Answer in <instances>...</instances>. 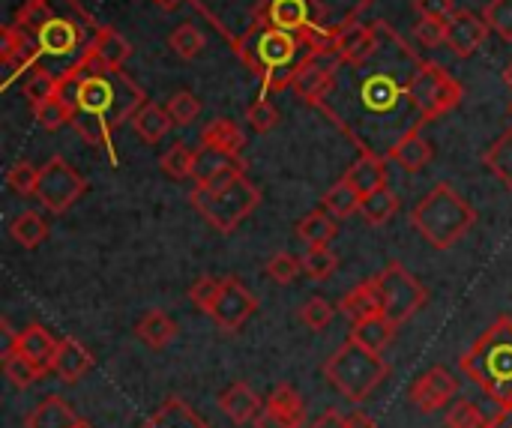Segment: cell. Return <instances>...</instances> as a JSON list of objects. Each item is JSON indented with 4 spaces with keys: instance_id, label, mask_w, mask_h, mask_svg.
Returning a JSON list of instances; mask_svg holds the SVG:
<instances>
[{
    "instance_id": "cell-1",
    "label": "cell",
    "mask_w": 512,
    "mask_h": 428,
    "mask_svg": "<svg viewBox=\"0 0 512 428\" xmlns=\"http://www.w3.org/2000/svg\"><path fill=\"white\" fill-rule=\"evenodd\" d=\"M309 42L291 30H279V27H267V24H252L249 33L237 42V54L243 57V63L264 75V90L261 96L273 93V90H285L294 81V72L300 66V60L306 57Z\"/></svg>"
},
{
    "instance_id": "cell-2",
    "label": "cell",
    "mask_w": 512,
    "mask_h": 428,
    "mask_svg": "<svg viewBox=\"0 0 512 428\" xmlns=\"http://www.w3.org/2000/svg\"><path fill=\"white\" fill-rule=\"evenodd\" d=\"M459 369L501 408L512 405V318L501 315L459 357Z\"/></svg>"
},
{
    "instance_id": "cell-3",
    "label": "cell",
    "mask_w": 512,
    "mask_h": 428,
    "mask_svg": "<svg viewBox=\"0 0 512 428\" xmlns=\"http://www.w3.org/2000/svg\"><path fill=\"white\" fill-rule=\"evenodd\" d=\"M411 225L432 249L447 252L477 225V210L456 192V186L435 183L411 210Z\"/></svg>"
},
{
    "instance_id": "cell-4",
    "label": "cell",
    "mask_w": 512,
    "mask_h": 428,
    "mask_svg": "<svg viewBox=\"0 0 512 428\" xmlns=\"http://www.w3.org/2000/svg\"><path fill=\"white\" fill-rule=\"evenodd\" d=\"M324 378L354 405L366 402L387 378H390V363L384 354H375L363 348L360 342L348 339L327 363H324Z\"/></svg>"
},
{
    "instance_id": "cell-5",
    "label": "cell",
    "mask_w": 512,
    "mask_h": 428,
    "mask_svg": "<svg viewBox=\"0 0 512 428\" xmlns=\"http://www.w3.org/2000/svg\"><path fill=\"white\" fill-rule=\"evenodd\" d=\"M189 204L219 234H231L261 204V192L246 177H234L222 186H195L189 192Z\"/></svg>"
},
{
    "instance_id": "cell-6",
    "label": "cell",
    "mask_w": 512,
    "mask_h": 428,
    "mask_svg": "<svg viewBox=\"0 0 512 428\" xmlns=\"http://www.w3.org/2000/svg\"><path fill=\"white\" fill-rule=\"evenodd\" d=\"M405 93H408L411 105L420 111L423 123L441 120L444 114L459 108V102L465 96L462 84L438 63H420L417 72L408 78Z\"/></svg>"
},
{
    "instance_id": "cell-7",
    "label": "cell",
    "mask_w": 512,
    "mask_h": 428,
    "mask_svg": "<svg viewBox=\"0 0 512 428\" xmlns=\"http://www.w3.org/2000/svg\"><path fill=\"white\" fill-rule=\"evenodd\" d=\"M258 24L291 30L309 42V48H336L333 33H327L318 24V6L315 0H261L258 6Z\"/></svg>"
},
{
    "instance_id": "cell-8",
    "label": "cell",
    "mask_w": 512,
    "mask_h": 428,
    "mask_svg": "<svg viewBox=\"0 0 512 428\" xmlns=\"http://www.w3.org/2000/svg\"><path fill=\"white\" fill-rule=\"evenodd\" d=\"M378 282H381L384 318H390L396 327H402L408 318H414L429 300L426 288L399 261H390L384 267V273H378Z\"/></svg>"
},
{
    "instance_id": "cell-9",
    "label": "cell",
    "mask_w": 512,
    "mask_h": 428,
    "mask_svg": "<svg viewBox=\"0 0 512 428\" xmlns=\"http://www.w3.org/2000/svg\"><path fill=\"white\" fill-rule=\"evenodd\" d=\"M87 192V180L63 159V156H51L42 168H39V186H36V201L51 213L60 216L66 213L81 195Z\"/></svg>"
},
{
    "instance_id": "cell-10",
    "label": "cell",
    "mask_w": 512,
    "mask_h": 428,
    "mask_svg": "<svg viewBox=\"0 0 512 428\" xmlns=\"http://www.w3.org/2000/svg\"><path fill=\"white\" fill-rule=\"evenodd\" d=\"M339 60L342 57L336 54V48H309L294 72V81H291L297 96L306 102H321V96L333 84V72H336Z\"/></svg>"
},
{
    "instance_id": "cell-11",
    "label": "cell",
    "mask_w": 512,
    "mask_h": 428,
    "mask_svg": "<svg viewBox=\"0 0 512 428\" xmlns=\"http://www.w3.org/2000/svg\"><path fill=\"white\" fill-rule=\"evenodd\" d=\"M258 309V300L255 294L237 279V276H225V285H222V294L210 312L213 324L222 330V333H240L243 324L255 315Z\"/></svg>"
},
{
    "instance_id": "cell-12",
    "label": "cell",
    "mask_w": 512,
    "mask_h": 428,
    "mask_svg": "<svg viewBox=\"0 0 512 428\" xmlns=\"http://www.w3.org/2000/svg\"><path fill=\"white\" fill-rule=\"evenodd\" d=\"M243 171H246V162L240 153H228L213 144L195 147V168H192L195 186H222L234 177H243Z\"/></svg>"
},
{
    "instance_id": "cell-13",
    "label": "cell",
    "mask_w": 512,
    "mask_h": 428,
    "mask_svg": "<svg viewBox=\"0 0 512 428\" xmlns=\"http://www.w3.org/2000/svg\"><path fill=\"white\" fill-rule=\"evenodd\" d=\"M129 54H132L129 42H126L114 27L102 24V27H96L93 39L84 45V51H81L78 60H81L84 69H90V72H117V69H123V63L129 60Z\"/></svg>"
},
{
    "instance_id": "cell-14",
    "label": "cell",
    "mask_w": 512,
    "mask_h": 428,
    "mask_svg": "<svg viewBox=\"0 0 512 428\" xmlns=\"http://www.w3.org/2000/svg\"><path fill=\"white\" fill-rule=\"evenodd\" d=\"M456 390H459L456 378H453L444 366H435V369L423 372V375L411 384L408 399H411V405H414L420 414H435V411L447 408V405L456 399Z\"/></svg>"
},
{
    "instance_id": "cell-15",
    "label": "cell",
    "mask_w": 512,
    "mask_h": 428,
    "mask_svg": "<svg viewBox=\"0 0 512 428\" xmlns=\"http://www.w3.org/2000/svg\"><path fill=\"white\" fill-rule=\"evenodd\" d=\"M39 45L36 39H30L27 30L6 24L3 27V45H0V63H3V87L12 84L15 75H21L24 69H30L39 57Z\"/></svg>"
},
{
    "instance_id": "cell-16",
    "label": "cell",
    "mask_w": 512,
    "mask_h": 428,
    "mask_svg": "<svg viewBox=\"0 0 512 428\" xmlns=\"http://www.w3.org/2000/svg\"><path fill=\"white\" fill-rule=\"evenodd\" d=\"M489 24H486V18L483 15H477V12H456L453 18H450V30H447V48L456 54V57H474L480 48H483V42H486V36H489Z\"/></svg>"
},
{
    "instance_id": "cell-17",
    "label": "cell",
    "mask_w": 512,
    "mask_h": 428,
    "mask_svg": "<svg viewBox=\"0 0 512 428\" xmlns=\"http://www.w3.org/2000/svg\"><path fill=\"white\" fill-rule=\"evenodd\" d=\"M333 39H336V54L351 66H363L378 51V30L372 24L348 21L333 33Z\"/></svg>"
},
{
    "instance_id": "cell-18",
    "label": "cell",
    "mask_w": 512,
    "mask_h": 428,
    "mask_svg": "<svg viewBox=\"0 0 512 428\" xmlns=\"http://www.w3.org/2000/svg\"><path fill=\"white\" fill-rule=\"evenodd\" d=\"M84 42V24L78 21H69V18H60L54 15L39 33H36V45L42 54L48 57H66L72 51H78Z\"/></svg>"
},
{
    "instance_id": "cell-19",
    "label": "cell",
    "mask_w": 512,
    "mask_h": 428,
    "mask_svg": "<svg viewBox=\"0 0 512 428\" xmlns=\"http://www.w3.org/2000/svg\"><path fill=\"white\" fill-rule=\"evenodd\" d=\"M387 156H390L393 162H399L408 174L423 171V168L435 159L432 141L423 138V120H417V126H411V129L387 150Z\"/></svg>"
},
{
    "instance_id": "cell-20",
    "label": "cell",
    "mask_w": 512,
    "mask_h": 428,
    "mask_svg": "<svg viewBox=\"0 0 512 428\" xmlns=\"http://www.w3.org/2000/svg\"><path fill=\"white\" fill-rule=\"evenodd\" d=\"M219 408L222 414L234 423V426H246V423H255L258 414L264 411L258 393L246 384V381H234L228 384L222 393H219Z\"/></svg>"
},
{
    "instance_id": "cell-21",
    "label": "cell",
    "mask_w": 512,
    "mask_h": 428,
    "mask_svg": "<svg viewBox=\"0 0 512 428\" xmlns=\"http://www.w3.org/2000/svg\"><path fill=\"white\" fill-rule=\"evenodd\" d=\"M339 312L348 315L351 324L384 315V300H381V282H378V276H372V279L354 285V288L342 297Z\"/></svg>"
},
{
    "instance_id": "cell-22",
    "label": "cell",
    "mask_w": 512,
    "mask_h": 428,
    "mask_svg": "<svg viewBox=\"0 0 512 428\" xmlns=\"http://www.w3.org/2000/svg\"><path fill=\"white\" fill-rule=\"evenodd\" d=\"M57 345H60V339H54V336H51L45 327H39V324L24 327V330L15 333V339L9 342V348H15L21 357L33 360L36 366H42V369H48V372H51V360H54V354H57Z\"/></svg>"
},
{
    "instance_id": "cell-23",
    "label": "cell",
    "mask_w": 512,
    "mask_h": 428,
    "mask_svg": "<svg viewBox=\"0 0 512 428\" xmlns=\"http://www.w3.org/2000/svg\"><path fill=\"white\" fill-rule=\"evenodd\" d=\"M90 366H93V357H90V351L78 339H60L57 354L51 360V372L60 381L75 384V381H81L90 372Z\"/></svg>"
},
{
    "instance_id": "cell-24",
    "label": "cell",
    "mask_w": 512,
    "mask_h": 428,
    "mask_svg": "<svg viewBox=\"0 0 512 428\" xmlns=\"http://www.w3.org/2000/svg\"><path fill=\"white\" fill-rule=\"evenodd\" d=\"M345 180L360 192V195H369L381 186H387V159L372 153V150H363L360 159L345 171Z\"/></svg>"
},
{
    "instance_id": "cell-25",
    "label": "cell",
    "mask_w": 512,
    "mask_h": 428,
    "mask_svg": "<svg viewBox=\"0 0 512 428\" xmlns=\"http://www.w3.org/2000/svg\"><path fill=\"white\" fill-rule=\"evenodd\" d=\"M81 423V417L72 411V405L60 396H48L42 399L27 417L24 428H75Z\"/></svg>"
},
{
    "instance_id": "cell-26",
    "label": "cell",
    "mask_w": 512,
    "mask_h": 428,
    "mask_svg": "<svg viewBox=\"0 0 512 428\" xmlns=\"http://www.w3.org/2000/svg\"><path fill=\"white\" fill-rule=\"evenodd\" d=\"M75 114H78L75 99H72V96H66L60 87H57L45 102L33 105V117H36V123H39L45 132H57V129H63L66 123H72V120H75Z\"/></svg>"
},
{
    "instance_id": "cell-27",
    "label": "cell",
    "mask_w": 512,
    "mask_h": 428,
    "mask_svg": "<svg viewBox=\"0 0 512 428\" xmlns=\"http://www.w3.org/2000/svg\"><path fill=\"white\" fill-rule=\"evenodd\" d=\"M132 129H135V135L144 141V144H156V141H162L168 132H171V126H174V120H171V114H168V108H162V105H156V102H144L135 114H132Z\"/></svg>"
},
{
    "instance_id": "cell-28",
    "label": "cell",
    "mask_w": 512,
    "mask_h": 428,
    "mask_svg": "<svg viewBox=\"0 0 512 428\" xmlns=\"http://www.w3.org/2000/svg\"><path fill=\"white\" fill-rule=\"evenodd\" d=\"M399 96H402V87L393 81V75H387V72H375V75H369L363 84H360V99H363V105L369 108V111H375V114H384V111H390L396 102H399Z\"/></svg>"
},
{
    "instance_id": "cell-29",
    "label": "cell",
    "mask_w": 512,
    "mask_h": 428,
    "mask_svg": "<svg viewBox=\"0 0 512 428\" xmlns=\"http://www.w3.org/2000/svg\"><path fill=\"white\" fill-rule=\"evenodd\" d=\"M396 330H399V327H396L390 318L378 315V318L357 321V324L351 327V339H354V342H360L363 348L375 351V354H384V351L393 345V339H396Z\"/></svg>"
},
{
    "instance_id": "cell-30",
    "label": "cell",
    "mask_w": 512,
    "mask_h": 428,
    "mask_svg": "<svg viewBox=\"0 0 512 428\" xmlns=\"http://www.w3.org/2000/svg\"><path fill=\"white\" fill-rule=\"evenodd\" d=\"M336 222L330 219L327 210H312L297 222V237L306 249H321L336 240Z\"/></svg>"
},
{
    "instance_id": "cell-31",
    "label": "cell",
    "mask_w": 512,
    "mask_h": 428,
    "mask_svg": "<svg viewBox=\"0 0 512 428\" xmlns=\"http://www.w3.org/2000/svg\"><path fill=\"white\" fill-rule=\"evenodd\" d=\"M135 336H138L147 348L162 351V348H168V345L174 342V336H177V324H174L165 312L150 309V312L138 321Z\"/></svg>"
},
{
    "instance_id": "cell-32",
    "label": "cell",
    "mask_w": 512,
    "mask_h": 428,
    "mask_svg": "<svg viewBox=\"0 0 512 428\" xmlns=\"http://www.w3.org/2000/svg\"><path fill=\"white\" fill-rule=\"evenodd\" d=\"M264 408L273 411L276 417H282L285 423H291L294 428H303V423H306V405H303L300 393H297L291 384H279V387L267 396Z\"/></svg>"
},
{
    "instance_id": "cell-33",
    "label": "cell",
    "mask_w": 512,
    "mask_h": 428,
    "mask_svg": "<svg viewBox=\"0 0 512 428\" xmlns=\"http://www.w3.org/2000/svg\"><path fill=\"white\" fill-rule=\"evenodd\" d=\"M141 428H210L183 399H168Z\"/></svg>"
},
{
    "instance_id": "cell-34",
    "label": "cell",
    "mask_w": 512,
    "mask_h": 428,
    "mask_svg": "<svg viewBox=\"0 0 512 428\" xmlns=\"http://www.w3.org/2000/svg\"><path fill=\"white\" fill-rule=\"evenodd\" d=\"M9 237H12L21 249L33 252V249H39L42 240L48 237V222H45L36 210H24V213H18V216L9 222Z\"/></svg>"
},
{
    "instance_id": "cell-35",
    "label": "cell",
    "mask_w": 512,
    "mask_h": 428,
    "mask_svg": "<svg viewBox=\"0 0 512 428\" xmlns=\"http://www.w3.org/2000/svg\"><path fill=\"white\" fill-rule=\"evenodd\" d=\"M396 213H399V195L390 186H381V189L363 195V201H360V216L375 228L387 225Z\"/></svg>"
},
{
    "instance_id": "cell-36",
    "label": "cell",
    "mask_w": 512,
    "mask_h": 428,
    "mask_svg": "<svg viewBox=\"0 0 512 428\" xmlns=\"http://www.w3.org/2000/svg\"><path fill=\"white\" fill-rule=\"evenodd\" d=\"M0 366H3V375L9 378V384L18 387V390L33 387V384L48 372V369L36 366L33 360L21 357V354H18L15 348H9V345H6V351H3V357H0Z\"/></svg>"
},
{
    "instance_id": "cell-37",
    "label": "cell",
    "mask_w": 512,
    "mask_h": 428,
    "mask_svg": "<svg viewBox=\"0 0 512 428\" xmlns=\"http://www.w3.org/2000/svg\"><path fill=\"white\" fill-rule=\"evenodd\" d=\"M201 144H213V147H222L228 153H243L246 135H243V129L231 117H216V120H210L204 126Z\"/></svg>"
},
{
    "instance_id": "cell-38",
    "label": "cell",
    "mask_w": 512,
    "mask_h": 428,
    "mask_svg": "<svg viewBox=\"0 0 512 428\" xmlns=\"http://www.w3.org/2000/svg\"><path fill=\"white\" fill-rule=\"evenodd\" d=\"M483 165L512 192V129L489 144V150L483 153Z\"/></svg>"
},
{
    "instance_id": "cell-39",
    "label": "cell",
    "mask_w": 512,
    "mask_h": 428,
    "mask_svg": "<svg viewBox=\"0 0 512 428\" xmlns=\"http://www.w3.org/2000/svg\"><path fill=\"white\" fill-rule=\"evenodd\" d=\"M360 201H363V195L345 177L324 192V210L336 219H348V216L360 213Z\"/></svg>"
},
{
    "instance_id": "cell-40",
    "label": "cell",
    "mask_w": 512,
    "mask_h": 428,
    "mask_svg": "<svg viewBox=\"0 0 512 428\" xmlns=\"http://www.w3.org/2000/svg\"><path fill=\"white\" fill-rule=\"evenodd\" d=\"M51 18H54V9H51L48 0H24L21 9L15 12V21H12V24L36 36Z\"/></svg>"
},
{
    "instance_id": "cell-41",
    "label": "cell",
    "mask_w": 512,
    "mask_h": 428,
    "mask_svg": "<svg viewBox=\"0 0 512 428\" xmlns=\"http://www.w3.org/2000/svg\"><path fill=\"white\" fill-rule=\"evenodd\" d=\"M168 45L183 57V60H192V57H198L201 51H204V45H207V39H204V33L195 27V24H180L171 36H168Z\"/></svg>"
},
{
    "instance_id": "cell-42",
    "label": "cell",
    "mask_w": 512,
    "mask_h": 428,
    "mask_svg": "<svg viewBox=\"0 0 512 428\" xmlns=\"http://www.w3.org/2000/svg\"><path fill=\"white\" fill-rule=\"evenodd\" d=\"M339 267V255L330 249V246H321V249H306L303 255V270L309 279L321 282V279H330Z\"/></svg>"
},
{
    "instance_id": "cell-43",
    "label": "cell",
    "mask_w": 512,
    "mask_h": 428,
    "mask_svg": "<svg viewBox=\"0 0 512 428\" xmlns=\"http://www.w3.org/2000/svg\"><path fill=\"white\" fill-rule=\"evenodd\" d=\"M159 165L171 180H186V177H192V168H195V150H189L186 144H174L159 159Z\"/></svg>"
},
{
    "instance_id": "cell-44",
    "label": "cell",
    "mask_w": 512,
    "mask_h": 428,
    "mask_svg": "<svg viewBox=\"0 0 512 428\" xmlns=\"http://www.w3.org/2000/svg\"><path fill=\"white\" fill-rule=\"evenodd\" d=\"M264 273L273 279V282H279V285H288V282H294L300 273H306L303 270V258H297V255H291V252H276V255H270V261L264 264Z\"/></svg>"
},
{
    "instance_id": "cell-45",
    "label": "cell",
    "mask_w": 512,
    "mask_h": 428,
    "mask_svg": "<svg viewBox=\"0 0 512 428\" xmlns=\"http://www.w3.org/2000/svg\"><path fill=\"white\" fill-rule=\"evenodd\" d=\"M222 285H225V279L201 276V279L186 291V297L192 300V306H198L204 315H210V312H213V306H216V300H219V294H222Z\"/></svg>"
},
{
    "instance_id": "cell-46",
    "label": "cell",
    "mask_w": 512,
    "mask_h": 428,
    "mask_svg": "<svg viewBox=\"0 0 512 428\" xmlns=\"http://www.w3.org/2000/svg\"><path fill=\"white\" fill-rule=\"evenodd\" d=\"M492 420L480 414V408L468 399H459L447 408V428H489Z\"/></svg>"
},
{
    "instance_id": "cell-47",
    "label": "cell",
    "mask_w": 512,
    "mask_h": 428,
    "mask_svg": "<svg viewBox=\"0 0 512 428\" xmlns=\"http://www.w3.org/2000/svg\"><path fill=\"white\" fill-rule=\"evenodd\" d=\"M168 114H171L174 126H192L198 120V114H201V99L195 93H189V90H180V93L171 96Z\"/></svg>"
},
{
    "instance_id": "cell-48",
    "label": "cell",
    "mask_w": 512,
    "mask_h": 428,
    "mask_svg": "<svg viewBox=\"0 0 512 428\" xmlns=\"http://www.w3.org/2000/svg\"><path fill=\"white\" fill-rule=\"evenodd\" d=\"M6 186H9V192H15V195H21V198L36 195V186H39V168H33L30 162H18V165H12V168H9V174H6Z\"/></svg>"
},
{
    "instance_id": "cell-49",
    "label": "cell",
    "mask_w": 512,
    "mask_h": 428,
    "mask_svg": "<svg viewBox=\"0 0 512 428\" xmlns=\"http://www.w3.org/2000/svg\"><path fill=\"white\" fill-rule=\"evenodd\" d=\"M483 18L504 42H512V0H489Z\"/></svg>"
},
{
    "instance_id": "cell-50",
    "label": "cell",
    "mask_w": 512,
    "mask_h": 428,
    "mask_svg": "<svg viewBox=\"0 0 512 428\" xmlns=\"http://www.w3.org/2000/svg\"><path fill=\"white\" fill-rule=\"evenodd\" d=\"M246 120H249V126H252L255 132H270V129L279 126V111H276V105H273L267 96H261L258 102L249 105Z\"/></svg>"
},
{
    "instance_id": "cell-51",
    "label": "cell",
    "mask_w": 512,
    "mask_h": 428,
    "mask_svg": "<svg viewBox=\"0 0 512 428\" xmlns=\"http://www.w3.org/2000/svg\"><path fill=\"white\" fill-rule=\"evenodd\" d=\"M333 315H336V309H333L324 297H312V300H306L303 309H300V321H303L309 330H324V327L333 321Z\"/></svg>"
},
{
    "instance_id": "cell-52",
    "label": "cell",
    "mask_w": 512,
    "mask_h": 428,
    "mask_svg": "<svg viewBox=\"0 0 512 428\" xmlns=\"http://www.w3.org/2000/svg\"><path fill=\"white\" fill-rule=\"evenodd\" d=\"M54 90H57V75H51V72H45V69H36V72L27 78V84H24V96H27L30 108L39 105V102H45Z\"/></svg>"
},
{
    "instance_id": "cell-53",
    "label": "cell",
    "mask_w": 512,
    "mask_h": 428,
    "mask_svg": "<svg viewBox=\"0 0 512 428\" xmlns=\"http://www.w3.org/2000/svg\"><path fill=\"white\" fill-rule=\"evenodd\" d=\"M309 428H375V423L363 411H351V414L327 411V414H321Z\"/></svg>"
},
{
    "instance_id": "cell-54",
    "label": "cell",
    "mask_w": 512,
    "mask_h": 428,
    "mask_svg": "<svg viewBox=\"0 0 512 428\" xmlns=\"http://www.w3.org/2000/svg\"><path fill=\"white\" fill-rule=\"evenodd\" d=\"M447 30H450V21H441V18H420L417 24V39L423 48H438V45H447Z\"/></svg>"
},
{
    "instance_id": "cell-55",
    "label": "cell",
    "mask_w": 512,
    "mask_h": 428,
    "mask_svg": "<svg viewBox=\"0 0 512 428\" xmlns=\"http://www.w3.org/2000/svg\"><path fill=\"white\" fill-rule=\"evenodd\" d=\"M48 3H51L54 15L69 18V21H78V24H84V27H93V18L81 9L78 0H48Z\"/></svg>"
},
{
    "instance_id": "cell-56",
    "label": "cell",
    "mask_w": 512,
    "mask_h": 428,
    "mask_svg": "<svg viewBox=\"0 0 512 428\" xmlns=\"http://www.w3.org/2000/svg\"><path fill=\"white\" fill-rule=\"evenodd\" d=\"M417 12H420V18L450 21L456 15V3L453 0H417Z\"/></svg>"
},
{
    "instance_id": "cell-57",
    "label": "cell",
    "mask_w": 512,
    "mask_h": 428,
    "mask_svg": "<svg viewBox=\"0 0 512 428\" xmlns=\"http://www.w3.org/2000/svg\"><path fill=\"white\" fill-rule=\"evenodd\" d=\"M255 428H294V426H291V423H285L282 417H276L273 411H267V408H264V411L258 414V420H255Z\"/></svg>"
},
{
    "instance_id": "cell-58",
    "label": "cell",
    "mask_w": 512,
    "mask_h": 428,
    "mask_svg": "<svg viewBox=\"0 0 512 428\" xmlns=\"http://www.w3.org/2000/svg\"><path fill=\"white\" fill-rule=\"evenodd\" d=\"M489 428H512V405L501 408V411H498V417L489 423Z\"/></svg>"
},
{
    "instance_id": "cell-59",
    "label": "cell",
    "mask_w": 512,
    "mask_h": 428,
    "mask_svg": "<svg viewBox=\"0 0 512 428\" xmlns=\"http://www.w3.org/2000/svg\"><path fill=\"white\" fill-rule=\"evenodd\" d=\"M180 3H183V0H159V6H162V9H168V12H171V9H177Z\"/></svg>"
},
{
    "instance_id": "cell-60",
    "label": "cell",
    "mask_w": 512,
    "mask_h": 428,
    "mask_svg": "<svg viewBox=\"0 0 512 428\" xmlns=\"http://www.w3.org/2000/svg\"><path fill=\"white\" fill-rule=\"evenodd\" d=\"M504 84H507V87L512 90V63L507 66V69H504Z\"/></svg>"
},
{
    "instance_id": "cell-61",
    "label": "cell",
    "mask_w": 512,
    "mask_h": 428,
    "mask_svg": "<svg viewBox=\"0 0 512 428\" xmlns=\"http://www.w3.org/2000/svg\"><path fill=\"white\" fill-rule=\"evenodd\" d=\"M75 428H93V426H90V423H84V420H81V423H78V426H75Z\"/></svg>"
},
{
    "instance_id": "cell-62",
    "label": "cell",
    "mask_w": 512,
    "mask_h": 428,
    "mask_svg": "<svg viewBox=\"0 0 512 428\" xmlns=\"http://www.w3.org/2000/svg\"><path fill=\"white\" fill-rule=\"evenodd\" d=\"M510 117H512V105H510Z\"/></svg>"
},
{
    "instance_id": "cell-63",
    "label": "cell",
    "mask_w": 512,
    "mask_h": 428,
    "mask_svg": "<svg viewBox=\"0 0 512 428\" xmlns=\"http://www.w3.org/2000/svg\"><path fill=\"white\" fill-rule=\"evenodd\" d=\"M156 3H159V0H156Z\"/></svg>"
}]
</instances>
